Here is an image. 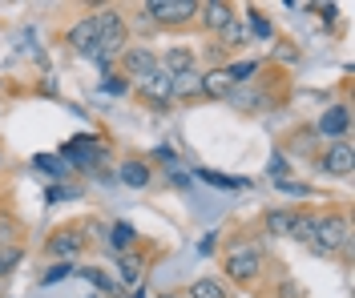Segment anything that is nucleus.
I'll return each mask as SVG.
<instances>
[{
	"mask_svg": "<svg viewBox=\"0 0 355 298\" xmlns=\"http://www.w3.org/2000/svg\"><path fill=\"white\" fill-rule=\"evenodd\" d=\"M311 250L323 254V258L352 250V222H347V214H339V209L319 214V226H315V246H311Z\"/></svg>",
	"mask_w": 355,
	"mask_h": 298,
	"instance_id": "1",
	"label": "nucleus"
},
{
	"mask_svg": "<svg viewBox=\"0 0 355 298\" xmlns=\"http://www.w3.org/2000/svg\"><path fill=\"white\" fill-rule=\"evenodd\" d=\"M117 65H121V77H125V81H133V85H141L150 73L162 69L157 48H150V45H125V53L117 57Z\"/></svg>",
	"mask_w": 355,
	"mask_h": 298,
	"instance_id": "2",
	"label": "nucleus"
},
{
	"mask_svg": "<svg viewBox=\"0 0 355 298\" xmlns=\"http://www.w3.org/2000/svg\"><path fill=\"white\" fill-rule=\"evenodd\" d=\"M146 12L157 28H178L198 17V4L194 0H146Z\"/></svg>",
	"mask_w": 355,
	"mask_h": 298,
	"instance_id": "3",
	"label": "nucleus"
},
{
	"mask_svg": "<svg viewBox=\"0 0 355 298\" xmlns=\"http://www.w3.org/2000/svg\"><path fill=\"white\" fill-rule=\"evenodd\" d=\"M319 169H323L327 178L347 182V178L355 174V145L352 141H327L323 153H319Z\"/></svg>",
	"mask_w": 355,
	"mask_h": 298,
	"instance_id": "4",
	"label": "nucleus"
},
{
	"mask_svg": "<svg viewBox=\"0 0 355 298\" xmlns=\"http://www.w3.org/2000/svg\"><path fill=\"white\" fill-rule=\"evenodd\" d=\"M226 274L234 278V282H259L263 274V250L259 246H234V250L226 254Z\"/></svg>",
	"mask_w": 355,
	"mask_h": 298,
	"instance_id": "5",
	"label": "nucleus"
},
{
	"mask_svg": "<svg viewBox=\"0 0 355 298\" xmlns=\"http://www.w3.org/2000/svg\"><path fill=\"white\" fill-rule=\"evenodd\" d=\"M315 133L323 141H347V133H352V105H347V101L327 105V109L319 113V121H315Z\"/></svg>",
	"mask_w": 355,
	"mask_h": 298,
	"instance_id": "6",
	"label": "nucleus"
},
{
	"mask_svg": "<svg viewBox=\"0 0 355 298\" xmlns=\"http://www.w3.org/2000/svg\"><path fill=\"white\" fill-rule=\"evenodd\" d=\"M85 246L89 242H85V234H81V226H69V230H57L44 250H49V258H57V262H77Z\"/></svg>",
	"mask_w": 355,
	"mask_h": 298,
	"instance_id": "7",
	"label": "nucleus"
},
{
	"mask_svg": "<svg viewBox=\"0 0 355 298\" xmlns=\"http://www.w3.org/2000/svg\"><path fill=\"white\" fill-rule=\"evenodd\" d=\"M137 97H146L150 105H157V109H166V105H174V77L166 69L150 73L141 85H137Z\"/></svg>",
	"mask_w": 355,
	"mask_h": 298,
	"instance_id": "8",
	"label": "nucleus"
},
{
	"mask_svg": "<svg viewBox=\"0 0 355 298\" xmlns=\"http://www.w3.org/2000/svg\"><path fill=\"white\" fill-rule=\"evenodd\" d=\"M113 182L125 185V189H146V185L154 182V165H150L146 158H125L121 165H117Z\"/></svg>",
	"mask_w": 355,
	"mask_h": 298,
	"instance_id": "9",
	"label": "nucleus"
},
{
	"mask_svg": "<svg viewBox=\"0 0 355 298\" xmlns=\"http://www.w3.org/2000/svg\"><path fill=\"white\" fill-rule=\"evenodd\" d=\"M198 21H202L206 32H218V37H222V32L239 21V17H234V8H230L226 0H206V4H198Z\"/></svg>",
	"mask_w": 355,
	"mask_h": 298,
	"instance_id": "10",
	"label": "nucleus"
},
{
	"mask_svg": "<svg viewBox=\"0 0 355 298\" xmlns=\"http://www.w3.org/2000/svg\"><path fill=\"white\" fill-rule=\"evenodd\" d=\"M65 41H69V48H77L81 57H97V24H93V17H81V21L65 32Z\"/></svg>",
	"mask_w": 355,
	"mask_h": 298,
	"instance_id": "11",
	"label": "nucleus"
},
{
	"mask_svg": "<svg viewBox=\"0 0 355 298\" xmlns=\"http://www.w3.org/2000/svg\"><path fill=\"white\" fill-rule=\"evenodd\" d=\"M157 61H162V69L170 73V77H182V73L198 69V57H194V48H186V45H170L166 53H157Z\"/></svg>",
	"mask_w": 355,
	"mask_h": 298,
	"instance_id": "12",
	"label": "nucleus"
},
{
	"mask_svg": "<svg viewBox=\"0 0 355 298\" xmlns=\"http://www.w3.org/2000/svg\"><path fill=\"white\" fill-rule=\"evenodd\" d=\"M234 89H239V85L230 81L226 65H218V69H206V73H202V97H210V101H226V97H230Z\"/></svg>",
	"mask_w": 355,
	"mask_h": 298,
	"instance_id": "13",
	"label": "nucleus"
},
{
	"mask_svg": "<svg viewBox=\"0 0 355 298\" xmlns=\"http://www.w3.org/2000/svg\"><path fill=\"white\" fill-rule=\"evenodd\" d=\"M105 242H110L113 254H130L137 246V230L130 222H113V226H105Z\"/></svg>",
	"mask_w": 355,
	"mask_h": 298,
	"instance_id": "14",
	"label": "nucleus"
},
{
	"mask_svg": "<svg viewBox=\"0 0 355 298\" xmlns=\"http://www.w3.org/2000/svg\"><path fill=\"white\" fill-rule=\"evenodd\" d=\"M291 226H295V209H266L263 214V230L270 238H291Z\"/></svg>",
	"mask_w": 355,
	"mask_h": 298,
	"instance_id": "15",
	"label": "nucleus"
},
{
	"mask_svg": "<svg viewBox=\"0 0 355 298\" xmlns=\"http://www.w3.org/2000/svg\"><path fill=\"white\" fill-rule=\"evenodd\" d=\"M315 226H319V214H311V209H295L291 238H295V242H303V246H315Z\"/></svg>",
	"mask_w": 355,
	"mask_h": 298,
	"instance_id": "16",
	"label": "nucleus"
},
{
	"mask_svg": "<svg viewBox=\"0 0 355 298\" xmlns=\"http://www.w3.org/2000/svg\"><path fill=\"white\" fill-rule=\"evenodd\" d=\"M182 295L186 298H230V290H226V282H218V278H194Z\"/></svg>",
	"mask_w": 355,
	"mask_h": 298,
	"instance_id": "17",
	"label": "nucleus"
},
{
	"mask_svg": "<svg viewBox=\"0 0 355 298\" xmlns=\"http://www.w3.org/2000/svg\"><path fill=\"white\" fill-rule=\"evenodd\" d=\"M117 270H121V286H141V278H146V262L141 258H133V254H117Z\"/></svg>",
	"mask_w": 355,
	"mask_h": 298,
	"instance_id": "18",
	"label": "nucleus"
},
{
	"mask_svg": "<svg viewBox=\"0 0 355 298\" xmlns=\"http://www.w3.org/2000/svg\"><path fill=\"white\" fill-rule=\"evenodd\" d=\"M77 274H85V282L93 286V290H101V298H117L121 295V282H113L101 266H89V270H77Z\"/></svg>",
	"mask_w": 355,
	"mask_h": 298,
	"instance_id": "19",
	"label": "nucleus"
},
{
	"mask_svg": "<svg viewBox=\"0 0 355 298\" xmlns=\"http://www.w3.org/2000/svg\"><path fill=\"white\" fill-rule=\"evenodd\" d=\"M190 97H202V73L198 69L174 77V101H190Z\"/></svg>",
	"mask_w": 355,
	"mask_h": 298,
	"instance_id": "20",
	"label": "nucleus"
},
{
	"mask_svg": "<svg viewBox=\"0 0 355 298\" xmlns=\"http://www.w3.org/2000/svg\"><path fill=\"white\" fill-rule=\"evenodd\" d=\"M246 37H259V41H270L275 37V24H270V17H266L263 8H246Z\"/></svg>",
	"mask_w": 355,
	"mask_h": 298,
	"instance_id": "21",
	"label": "nucleus"
},
{
	"mask_svg": "<svg viewBox=\"0 0 355 298\" xmlns=\"http://www.w3.org/2000/svg\"><path fill=\"white\" fill-rule=\"evenodd\" d=\"M198 182H206V185H214V189H246V178H230V174H218V169H198L194 174Z\"/></svg>",
	"mask_w": 355,
	"mask_h": 298,
	"instance_id": "22",
	"label": "nucleus"
},
{
	"mask_svg": "<svg viewBox=\"0 0 355 298\" xmlns=\"http://www.w3.org/2000/svg\"><path fill=\"white\" fill-rule=\"evenodd\" d=\"M77 270H81L77 262H53V266H49V270H44L41 278H37V286H57V282H65V278H73Z\"/></svg>",
	"mask_w": 355,
	"mask_h": 298,
	"instance_id": "23",
	"label": "nucleus"
},
{
	"mask_svg": "<svg viewBox=\"0 0 355 298\" xmlns=\"http://www.w3.org/2000/svg\"><path fill=\"white\" fill-rule=\"evenodd\" d=\"M21 262H24V250L17 242H4V246H0V278H8Z\"/></svg>",
	"mask_w": 355,
	"mask_h": 298,
	"instance_id": "24",
	"label": "nucleus"
},
{
	"mask_svg": "<svg viewBox=\"0 0 355 298\" xmlns=\"http://www.w3.org/2000/svg\"><path fill=\"white\" fill-rule=\"evenodd\" d=\"M33 169H41L44 178H53V182H61V178H65V161L53 158V153H37V158H33Z\"/></svg>",
	"mask_w": 355,
	"mask_h": 298,
	"instance_id": "25",
	"label": "nucleus"
},
{
	"mask_svg": "<svg viewBox=\"0 0 355 298\" xmlns=\"http://www.w3.org/2000/svg\"><path fill=\"white\" fill-rule=\"evenodd\" d=\"M226 73H230V81H234V85H250V77L259 73V61H230Z\"/></svg>",
	"mask_w": 355,
	"mask_h": 298,
	"instance_id": "26",
	"label": "nucleus"
},
{
	"mask_svg": "<svg viewBox=\"0 0 355 298\" xmlns=\"http://www.w3.org/2000/svg\"><path fill=\"white\" fill-rule=\"evenodd\" d=\"M125 28H137V32H146V37H150V32H157V24L150 21V12H146V4H137V8H133V21L125 17Z\"/></svg>",
	"mask_w": 355,
	"mask_h": 298,
	"instance_id": "27",
	"label": "nucleus"
},
{
	"mask_svg": "<svg viewBox=\"0 0 355 298\" xmlns=\"http://www.w3.org/2000/svg\"><path fill=\"white\" fill-rule=\"evenodd\" d=\"M226 105H234V109H254V105H259V93H250L246 85H239V89L226 97Z\"/></svg>",
	"mask_w": 355,
	"mask_h": 298,
	"instance_id": "28",
	"label": "nucleus"
},
{
	"mask_svg": "<svg viewBox=\"0 0 355 298\" xmlns=\"http://www.w3.org/2000/svg\"><path fill=\"white\" fill-rule=\"evenodd\" d=\"M246 41H250V37H246V24H243V21H234L230 28H226V32H222L218 45H222V48H230V45H246Z\"/></svg>",
	"mask_w": 355,
	"mask_h": 298,
	"instance_id": "29",
	"label": "nucleus"
},
{
	"mask_svg": "<svg viewBox=\"0 0 355 298\" xmlns=\"http://www.w3.org/2000/svg\"><path fill=\"white\" fill-rule=\"evenodd\" d=\"M275 189H279V194H295V198H307V194H311V185L291 182V178H279V182H275Z\"/></svg>",
	"mask_w": 355,
	"mask_h": 298,
	"instance_id": "30",
	"label": "nucleus"
},
{
	"mask_svg": "<svg viewBox=\"0 0 355 298\" xmlns=\"http://www.w3.org/2000/svg\"><path fill=\"white\" fill-rule=\"evenodd\" d=\"M222 57H226V48H222L218 41H210V45H206V61H210V65L218 69V65H222Z\"/></svg>",
	"mask_w": 355,
	"mask_h": 298,
	"instance_id": "31",
	"label": "nucleus"
},
{
	"mask_svg": "<svg viewBox=\"0 0 355 298\" xmlns=\"http://www.w3.org/2000/svg\"><path fill=\"white\" fill-rule=\"evenodd\" d=\"M101 89H105V93H125V89H130V81H125V77H105V81H101Z\"/></svg>",
	"mask_w": 355,
	"mask_h": 298,
	"instance_id": "32",
	"label": "nucleus"
},
{
	"mask_svg": "<svg viewBox=\"0 0 355 298\" xmlns=\"http://www.w3.org/2000/svg\"><path fill=\"white\" fill-rule=\"evenodd\" d=\"M270 178H275V182H279V178H287V158H283V153H275V158H270Z\"/></svg>",
	"mask_w": 355,
	"mask_h": 298,
	"instance_id": "33",
	"label": "nucleus"
},
{
	"mask_svg": "<svg viewBox=\"0 0 355 298\" xmlns=\"http://www.w3.org/2000/svg\"><path fill=\"white\" fill-rule=\"evenodd\" d=\"M214 242H218V234H202V242H198L202 258H206V254H214Z\"/></svg>",
	"mask_w": 355,
	"mask_h": 298,
	"instance_id": "34",
	"label": "nucleus"
},
{
	"mask_svg": "<svg viewBox=\"0 0 355 298\" xmlns=\"http://www.w3.org/2000/svg\"><path fill=\"white\" fill-rule=\"evenodd\" d=\"M154 158H157V161H170V165H178V153L170 149V145H157V149H154Z\"/></svg>",
	"mask_w": 355,
	"mask_h": 298,
	"instance_id": "35",
	"label": "nucleus"
},
{
	"mask_svg": "<svg viewBox=\"0 0 355 298\" xmlns=\"http://www.w3.org/2000/svg\"><path fill=\"white\" fill-rule=\"evenodd\" d=\"M154 298H186L182 290H162V295H154Z\"/></svg>",
	"mask_w": 355,
	"mask_h": 298,
	"instance_id": "36",
	"label": "nucleus"
},
{
	"mask_svg": "<svg viewBox=\"0 0 355 298\" xmlns=\"http://www.w3.org/2000/svg\"><path fill=\"white\" fill-rule=\"evenodd\" d=\"M130 298H146V295H141V286H137V290H133V295Z\"/></svg>",
	"mask_w": 355,
	"mask_h": 298,
	"instance_id": "37",
	"label": "nucleus"
}]
</instances>
